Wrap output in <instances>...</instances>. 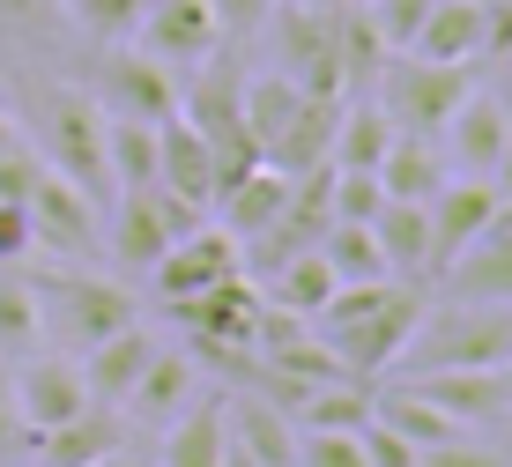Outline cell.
<instances>
[{
  "instance_id": "cell-47",
  "label": "cell",
  "mask_w": 512,
  "mask_h": 467,
  "mask_svg": "<svg viewBox=\"0 0 512 467\" xmlns=\"http://www.w3.org/2000/svg\"><path fill=\"white\" fill-rule=\"evenodd\" d=\"M30 430H23V408H15V393H8V379H0V460L15 453V445H23Z\"/></svg>"
},
{
  "instance_id": "cell-40",
  "label": "cell",
  "mask_w": 512,
  "mask_h": 467,
  "mask_svg": "<svg viewBox=\"0 0 512 467\" xmlns=\"http://www.w3.org/2000/svg\"><path fill=\"white\" fill-rule=\"evenodd\" d=\"M357 8L372 15V30L386 38V52H409V38H416V23H423L431 0H357Z\"/></svg>"
},
{
  "instance_id": "cell-51",
  "label": "cell",
  "mask_w": 512,
  "mask_h": 467,
  "mask_svg": "<svg viewBox=\"0 0 512 467\" xmlns=\"http://www.w3.org/2000/svg\"><path fill=\"white\" fill-rule=\"evenodd\" d=\"M97 467H149V460H134V453H127V445H119V453H104Z\"/></svg>"
},
{
  "instance_id": "cell-24",
  "label": "cell",
  "mask_w": 512,
  "mask_h": 467,
  "mask_svg": "<svg viewBox=\"0 0 512 467\" xmlns=\"http://www.w3.org/2000/svg\"><path fill=\"white\" fill-rule=\"evenodd\" d=\"M119 445H127V416L90 401L75 423H60V430L38 438V467H97L104 453H119Z\"/></svg>"
},
{
  "instance_id": "cell-36",
  "label": "cell",
  "mask_w": 512,
  "mask_h": 467,
  "mask_svg": "<svg viewBox=\"0 0 512 467\" xmlns=\"http://www.w3.org/2000/svg\"><path fill=\"white\" fill-rule=\"evenodd\" d=\"M297 97H305V89H297L290 75H245V104H238V119H245V134L260 141V149H268V141L282 134V119L297 112Z\"/></svg>"
},
{
  "instance_id": "cell-6",
  "label": "cell",
  "mask_w": 512,
  "mask_h": 467,
  "mask_svg": "<svg viewBox=\"0 0 512 467\" xmlns=\"http://www.w3.org/2000/svg\"><path fill=\"white\" fill-rule=\"evenodd\" d=\"M468 67H438V60H386L379 67V82L364 89V97H379V112L394 119L401 134H438L453 119V104L468 97Z\"/></svg>"
},
{
  "instance_id": "cell-7",
  "label": "cell",
  "mask_w": 512,
  "mask_h": 467,
  "mask_svg": "<svg viewBox=\"0 0 512 467\" xmlns=\"http://www.w3.org/2000/svg\"><path fill=\"white\" fill-rule=\"evenodd\" d=\"M90 97L104 104V119L164 127V119H179V67H164L156 52H141V45H104Z\"/></svg>"
},
{
  "instance_id": "cell-13",
  "label": "cell",
  "mask_w": 512,
  "mask_h": 467,
  "mask_svg": "<svg viewBox=\"0 0 512 467\" xmlns=\"http://www.w3.org/2000/svg\"><path fill=\"white\" fill-rule=\"evenodd\" d=\"M238 267H245V245L223 223H201V230H186V238L149 267V282H156V297H164V304H179L193 290H208V282L238 275Z\"/></svg>"
},
{
  "instance_id": "cell-42",
  "label": "cell",
  "mask_w": 512,
  "mask_h": 467,
  "mask_svg": "<svg viewBox=\"0 0 512 467\" xmlns=\"http://www.w3.org/2000/svg\"><path fill=\"white\" fill-rule=\"evenodd\" d=\"M60 8L67 0H0V30H15V38H52V30H60Z\"/></svg>"
},
{
  "instance_id": "cell-20",
  "label": "cell",
  "mask_w": 512,
  "mask_h": 467,
  "mask_svg": "<svg viewBox=\"0 0 512 467\" xmlns=\"http://www.w3.org/2000/svg\"><path fill=\"white\" fill-rule=\"evenodd\" d=\"M223 453H231V401H223V393H201V401H186L179 416L164 423L156 467H223Z\"/></svg>"
},
{
  "instance_id": "cell-45",
  "label": "cell",
  "mask_w": 512,
  "mask_h": 467,
  "mask_svg": "<svg viewBox=\"0 0 512 467\" xmlns=\"http://www.w3.org/2000/svg\"><path fill=\"white\" fill-rule=\"evenodd\" d=\"M208 8H216L223 38H253V30L268 23V8H275V0H208Z\"/></svg>"
},
{
  "instance_id": "cell-19",
  "label": "cell",
  "mask_w": 512,
  "mask_h": 467,
  "mask_svg": "<svg viewBox=\"0 0 512 467\" xmlns=\"http://www.w3.org/2000/svg\"><path fill=\"white\" fill-rule=\"evenodd\" d=\"M416 393H423V401H438V408H446L453 423H468V430L498 423L505 408H512L505 364H498V371H483V364H453V371H416Z\"/></svg>"
},
{
  "instance_id": "cell-17",
  "label": "cell",
  "mask_w": 512,
  "mask_h": 467,
  "mask_svg": "<svg viewBox=\"0 0 512 467\" xmlns=\"http://www.w3.org/2000/svg\"><path fill=\"white\" fill-rule=\"evenodd\" d=\"M156 186L201 215L216 208V149H208V134H193L186 119H164L156 127Z\"/></svg>"
},
{
  "instance_id": "cell-8",
  "label": "cell",
  "mask_w": 512,
  "mask_h": 467,
  "mask_svg": "<svg viewBox=\"0 0 512 467\" xmlns=\"http://www.w3.org/2000/svg\"><path fill=\"white\" fill-rule=\"evenodd\" d=\"M164 312L179 319L186 349H245V356H253L260 290L245 282V267H238V275H223V282H208V290H193V297H179V304H164Z\"/></svg>"
},
{
  "instance_id": "cell-12",
  "label": "cell",
  "mask_w": 512,
  "mask_h": 467,
  "mask_svg": "<svg viewBox=\"0 0 512 467\" xmlns=\"http://www.w3.org/2000/svg\"><path fill=\"white\" fill-rule=\"evenodd\" d=\"M498 208H505V201H498V186H490V178H446V186L423 201V215H431V282L446 275V267L461 260L475 238H483V223H490Z\"/></svg>"
},
{
  "instance_id": "cell-33",
  "label": "cell",
  "mask_w": 512,
  "mask_h": 467,
  "mask_svg": "<svg viewBox=\"0 0 512 467\" xmlns=\"http://www.w3.org/2000/svg\"><path fill=\"white\" fill-rule=\"evenodd\" d=\"M104 164H112V193L156 186V127H141V119H104Z\"/></svg>"
},
{
  "instance_id": "cell-5",
  "label": "cell",
  "mask_w": 512,
  "mask_h": 467,
  "mask_svg": "<svg viewBox=\"0 0 512 467\" xmlns=\"http://www.w3.org/2000/svg\"><path fill=\"white\" fill-rule=\"evenodd\" d=\"M275 75H290L305 97H342V60H334V0H275L268 23Z\"/></svg>"
},
{
  "instance_id": "cell-44",
  "label": "cell",
  "mask_w": 512,
  "mask_h": 467,
  "mask_svg": "<svg viewBox=\"0 0 512 467\" xmlns=\"http://www.w3.org/2000/svg\"><path fill=\"white\" fill-rule=\"evenodd\" d=\"M416 467H505L490 445H475V438H446V445H431V453H416Z\"/></svg>"
},
{
  "instance_id": "cell-29",
  "label": "cell",
  "mask_w": 512,
  "mask_h": 467,
  "mask_svg": "<svg viewBox=\"0 0 512 467\" xmlns=\"http://www.w3.org/2000/svg\"><path fill=\"white\" fill-rule=\"evenodd\" d=\"M446 186V156L431 149V134H394V149L379 156V193L386 201H431Z\"/></svg>"
},
{
  "instance_id": "cell-23",
  "label": "cell",
  "mask_w": 512,
  "mask_h": 467,
  "mask_svg": "<svg viewBox=\"0 0 512 467\" xmlns=\"http://www.w3.org/2000/svg\"><path fill=\"white\" fill-rule=\"evenodd\" d=\"M156 356V334L141 327H119V334H104L97 349H82L75 364H82V386H90V401H104V408H119L134 393V379H141V364Z\"/></svg>"
},
{
  "instance_id": "cell-39",
  "label": "cell",
  "mask_w": 512,
  "mask_h": 467,
  "mask_svg": "<svg viewBox=\"0 0 512 467\" xmlns=\"http://www.w3.org/2000/svg\"><path fill=\"white\" fill-rule=\"evenodd\" d=\"M386 208L379 171H334V223H372Z\"/></svg>"
},
{
  "instance_id": "cell-1",
  "label": "cell",
  "mask_w": 512,
  "mask_h": 467,
  "mask_svg": "<svg viewBox=\"0 0 512 467\" xmlns=\"http://www.w3.org/2000/svg\"><path fill=\"white\" fill-rule=\"evenodd\" d=\"M423 304H431V282H401V275L342 282V290L312 312V327H320V341L357 371V379H372V371L401 364V349H409Z\"/></svg>"
},
{
  "instance_id": "cell-25",
  "label": "cell",
  "mask_w": 512,
  "mask_h": 467,
  "mask_svg": "<svg viewBox=\"0 0 512 467\" xmlns=\"http://www.w3.org/2000/svg\"><path fill=\"white\" fill-rule=\"evenodd\" d=\"M372 238L386 253V275L431 282V215H423V201H386L372 215Z\"/></svg>"
},
{
  "instance_id": "cell-3",
  "label": "cell",
  "mask_w": 512,
  "mask_h": 467,
  "mask_svg": "<svg viewBox=\"0 0 512 467\" xmlns=\"http://www.w3.org/2000/svg\"><path fill=\"white\" fill-rule=\"evenodd\" d=\"M38 156L45 171H60L75 193H90L104 208L112 201V164H104V104L90 89H52L45 127H38Z\"/></svg>"
},
{
  "instance_id": "cell-37",
  "label": "cell",
  "mask_w": 512,
  "mask_h": 467,
  "mask_svg": "<svg viewBox=\"0 0 512 467\" xmlns=\"http://www.w3.org/2000/svg\"><path fill=\"white\" fill-rule=\"evenodd\" d=\"M67 8H75V23L90 30L97 45H127V38H134V23H141V8H149V0H67Z\"/></svg>"
},
{
  "instance_id": "cell-11",
  "label": "cell",
  "mask_w": 512,
  "mask_h": 467,
  "mask_svg": "<svg viewBox=\"0 0 512 467\" xmlns=\"http://www.w3.org/2000/svg\"><path fill=\"white\" fill-rule=\"evenodd\" d=\"M134 45L141 52H156L164 67H201L208 52L223 45V23H216V8L208 0H149L141 8V23H134Z\"/></svg>"
},
{
  "instance_id": "cell-38",
  "label": "cell",
  "mask_w": 512,
  "mask_h": 467,
  "mask_svg": "<svg viewBox=\"0 0 512 467\" xmlns=\"http://www.w3.org/2000/svg\"><path fill=\"white\" fill-rule=\"evenodd\" d=\"M297 467H372L357 430H297Z\"/></svg>"
},
{
  "instance_id": "cell-49",
  "label": "cell",
  "mask_w": 512,
  "mask_h": 467,
  "mask_svg": "<svg viewBox=\"0 0 512 467\" xmlns=\"http://www.w3.org/2000/svg\"><path fill=\"white\" fill-rule=\"evenodd\" d=\"M490 97H498V112H505V127H512V67H505V82L490 89Z\"/></svg>"
},
{
  "instance_id": "cell-9",
  "label": "cell",
  "mask_w": 512,
  "mask_h": 467,
  "mask_svg": "<svg viewBox=\"0 0 512 467\" xmlns=\"http://www.w3.org/2000/svg\"><path fill=\"white\" fill-rule=\"evenodd\" d=\"M15 408H23V430L30 438H45V430H60V423H75L82 408H90V386H82V364L67 349H30V356H15Z\"/></svg>"
},
{
  "instance_id": "cell-26",
  "label": "cell",
  "mask_w": 512,
  "mask_h": 467,
  "mask_svg": "<svg viewBox=\"0 0 512 467\" xmlns=\"http://www.w3.org/2000/svg\"><path fill=\"white\" fill-rule=\"evenodd\" d=\"M282 201H290V178H282L275 164H253L245 178H231V186L216 193V215H223V230L245 245L253 230H268L275 215H282Z\"/></svg>"
},
{
  "instance_id": "cell-28",
  "label": "cell",
  "mask_w": 512,
  "mask_h": 467,
  "mask_svg": "<svg viewBox=\"0 0 512 467\" xmlns=\"http://www.w3.org/2000/svg\"><path fill=\"white\" fill-rule=\"evenodd\" d=\"M231 445L253 467H297V423L282 416L275 401H260V393H245L231 408Z\"/></svg>"
},
{
  "instance_id": "cell-35",
  "label": "cell",
  "mask_w": 512,
  "mask_h": 467,
  "mask_svg": "<svg viewBox=\"0 0 512 467\" xmlns=\"http://www.w3.org/2000/svg\"><path fill=\"white\" fill-rule=\"evenodd\" d=\"M312 245H320V260L334 267V282H379L386 275V253H379L372 223H327Z\"/></svg>"
},
{
  "instance_id": "cell-18",
  "label": "cell",
  "mask_w": 512,
  "mask_h": 467,
  "mask_svg": "<svg viewBox=\"0 0 512 467\" xmlns=\"http://www.w3.org/2000/svg\"><path fill=\"white\" fill-rule=\"evenodd\" d=\"M186 401H201V364H193V349H164V341H156V356L141 364L134 393L119 401V416H134V423L164 430Z\"/></svg>"
},
{
  "instance_id": "cell-22",
  "label": "cell",
  "mask_w": 512,
  "mask_h": 467,
  "mask_svg": "<svg viewBox=\"0 0 512 467\" xmlns=\"http://www.w3.org/2000/svg\"><path fill=\"white\" fill-rule=\"evenodd\" d=\"M334 119H342V97H297V112L282 119V134L260 149V164H275L282 178L327 164L334 156Z\"/></svg>"
},
{
  "instance_id": "cell-10",
  "label": "cell",
  "mask_w": 512,
  "mask_h": 467,
  "mask_svg": "<svg viewBox=\"0 0 512 467\" xmlns=\"http://www.w3.org/2000/svg\"><path fill=\"white\" fill-rule=\"evenodd\" d=\"M30 245H45V253H75V260H90L97 245H104V215L90 193H75L60 171H38V186H30Z\"/></svg>"
},
{
  "instance_id": "cell-52",
  "label": "cell",
  "mask_w": 512,
  "mask_h": 467,
  "mask_svg": "<svg viewBox=\"0 0 512 467\" xmlns=\"http://www.w3.org/2000/svg\"><path fill=\"white\" fill-rule=\"evenodd\" d=\"M505 67H512V52H505Z\"/></svg>"
},
{
  "instance_id": "cell-34",
  "label": "cell",
  "mask_w": 512,
  "mask_h": 467,
  "mask_svg": "<svg viewBox=\"0 0 512 467\" xmlns=\"http://www.w3.org/2000/svg\"><path fill=\"white\" fill-rule=\"evenodd\" d=\"M364 416H372V386L364 379H327V386H312L305 401L290 408L297 430H357Z\"/></svg>"
},
{
  "instance_id": "cell-21",
  "label": "cell",
  "mask_w": 512,
  "mask_h": 467,
  "mask_svg": "<svg viewBox=\"0 0 512 467\" xmlns=\"http://www.w3.org/2000/svg\"><path fill=\"white\" fill-rule=\"evenodd\" d=\"M409 60H438V67H475L483 60V0H431L409 38Z\"/></svg>"
},
{
  "instance_id": "cell-15",
  "label": "cell",
  "mask_w": 512,
  "mask_h": 467,
  "mask_svg": "<svg viewBox=\"0 0 512 467\" xmlns=\"http://www.w3.org/2000/svg\"><path fill=\"white\" fill-rule=\"evenodd\" d=\"M112 230H104V245H112V260L127 267V275H149L156 260L179 245V230H171L164 201H156V186H134V193H112Z\"/></svg>"
},
{
  "instance_id": "cell-43",
  "label": "cell",
  "mask_w": 512,
  "mask_h": 467,
  "mask_svg": "<svg viewBox=\"0 0 512 467\" xmlns=\"http://www.w3.org/2000/svg\"><path fill=\"white\" fill-rule=\"evenodd\" d=\"M38 171H45V156L30 149V141H15V149L0 156V201L23 208V201H30V186H38Z\"/></svg>"
},
{
  "instance_id": "cell-2",
  "label": "cell",
  "mask_w": 512,
  "mask_h": 467,
  "mask_svg": "<svg viewBox=\"0 0 512 467\" xmlns=\"http://www.w3.org/2000/svg\"><path fill=\"white\" fill-rule=\"evenodd\" d=\"M409 356L416 371H453V364H483L498 371L512 364V304H423L416 334H409Z\"/></svg>"
},
{
  "instance_id": "cell-41",
  "label": "cell",
  "mask_w": 512,
  "mask_h": 467,
  "mask_svg": "<svg viewBox=\"0 0 512 467\" xmlns=\"http://www.w3.org/2000/svg\"><path fill=\"white\" fill-rule=\"evenodd\" d=\"M357 445H364V460H372V467H416V445L401 438L394 423H379V416L357 423Z\"/></svg>"
},
{
  "instance_id": "cell-4",
  "label": "cell",
  "mask_w": 512,
  "mask_h": 467,
  "mask_svg": "<svg viewBox=\"0 0 512 467\" xmlns=\"http://www.w3.org/2000/svg\"><path fill=\"white\" fill-rule=\"evenodd\" d=\"M38 304H45V334L60 341L67 356H82V349H97L104 334L134 327V297H127V282L90 275V267L45 275V282H38Z\"/></svg>"
},
{
  "instance_id": "cell-14",
  "label": "cell",
  "mask_w": 512,
  "mask_h": 467,
  "mask_svg": "<svg viewBox=\"0 0 512 467\" xmlns=\"http://www.w3.org/2000/svg\"><path fill=\"white\" fill-rule=\"evenodd\" d=\"M431 290H446V297H461V304H512V201L490 215L483 238H475L468 253L431 282Z\"/></svg>"
},
{
  "instance_id": "cell-16",
  "label": "cell",
  "mask_w": 512,
  "mask_h": 467,
  "mask_svg": "<svg viewBox=\"0 0 512 467\" xmlns=\"http://www.w3.org/2000/svg\"><path fill=\"white\" fill-rule=\"evenodd\" d=\"M438 141H446V164L461 171V178H490V164L505 156L512 127H505V112H498L490 89H468V97L453 104V119L438 127Z\"/></svg>"
},
{
  "instance_id": "cell-32",
  "label": "cell",
  "mask_w": 512,
  "mask_h": 467,
  "mask_svg": "<svg viewBox=\"0 0 512 467\" xmlns=\"http://www.w3.org/2000/svg\"><path fill=\"white\" fill-rule=\"evenodd\" d=\"M334 290H342V282H334V267L320 260V245L290 253V260H282L275 275H268V304H282V312H305V319L320 312V304H327Z\"/></svg>"
},
{
  "instance_id": "cell-50",
  "label": "cell",
  "mask_w": 512,
  "mask_h": 467,
  "mask_svg": "<svg viewBox=\"0 0 512 467\" xmlns=\"http://www.w3.org/2000/svg\"><path fill=\"white\" fill-rule=\"evenodd\" d=\"M15 141H23V127H15V119H8V112H0V156H8V149H15Z\"/></svg>"
},
{
  "instance_id": "cell-27",
  "label": "cell",
  "mask_w": 512,
  "mask_h": 467,
  "mask_svg": "<svg viewBox=\"0 0 512 467\" xmlns=\"http://www.w3.org/2000/svg\"><path fill=\"white\" fill-rule=\"evenodd\" d=\"M394 119L379 112V97H342V119H334V171H379V156L394 149Z\"/></svg>"
},
{
  "instance_id": "cell-46",
  "label": "cell",
  "mask_w": 512,
  "mask_h": 467,
  "mask_svg": "<svg viewBox=\"0 0 512 467\" xmlns=\"http://www.w3.org/2000/svg\"><path fill=\"white\" fill-rule=\"evenodd\" d=\"M23 253H30V215L15 201H0V267H15Z\"/></svg>"
},
{
  "instance_id": "cell-48",
  "label": "cell",
  "mask_w": 512,
  "mask_h": 467,
  "mask_svg": "<svg viewBox=\"0 0 512 467\" xmlns=\"http://www.w3.org/2000/svg\"><path fill=\"white\" fill-rule=\"evenodd\" d=\"M490 186H498V201H512V141H505L498 164H490Z\"/></svg>"
},
{
  "instance_id": "cell-31",
  "label": "cell",
  "mask_w": 512,
  "mask_h": 467,
  "mask_svg": "<svg viewBox=\"0 0 512 467\" xmlns=\"http://www.w3.org/2000/svg\"><path fill=\"white\" fill-rule=\"evenodd\" d=\"M45 349V304H38V282L0 267V356H30Z\"/></svg>"
},
{
  "instance_id": "cell-30",
  "label": "cell",
  "mask_w": 512,
  "mask_h": 467,
  "mask_svg": "<svg viewBox=\"0 0 512 467\" xmlns=\"http://www.w3.org/2000/svg\"><path fill=\"white\" fill-rule=\"evenodd\" d=\"M372 416L379 423H394L401 438L416 445V453H431V445H446V438H468V423H453L438 401H423L416 386H386V393H372Z\"/></svg>"
}]
</instances>
